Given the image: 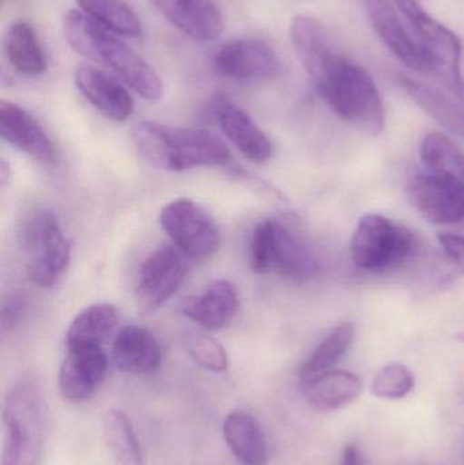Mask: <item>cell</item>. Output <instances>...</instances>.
<instances>
[{
  "label": "cell",
  "instance_id": "cell-33",
  "mask_svg": "<svg viewBox=\"0 0 464 465\" xmlns=\"http://www.w3.org/2000/svg\"><path fill=\"white\" fill-rule=\"evenodd\" d=\"M340 465H367L364 455L356 444H348L341 456Z\"/></svg>",
  "mask_w": 464,
  "mask_h": 465
},
{
  "label": "cell",
  "instance_id": "cell-22",
  "mask_svg": "<svg viewBox=\"0 0 464 465\" xmlns=\"http://www.w3.org/2000/svg\"><path fill=\"white\" fill-rule=\"evenodd\" d=\"M308 403L319 411H335L361 395V380L345 371H329L302 382Z\"/></svg>",
  "mask_w": 464,
  "mask_h": 465
},
{
  "label": "cell",
  "instance_id": "cell-32",
  "mask_svg": "<svg viewBox=\"0 0 464 465\" xmlns=\"http://www.w3.org/2000/svg\"><path fill=\"white\" fill-rule=\"evenodd\" d=\"M438 241L447 259L464 273V237L446 232L439 235Z\"/></svg>",
  "mask_w": 464,
  "mask_h": 465
},
{
  "label": "cell",
  "instance_id": "cell-30",
  "mask_svg": "<svg viewBox=\"0 0 464 465\" xmlns=\"http://www.w3.org/2000/svg\"><path fill=\"white\" fill-rule=\"evenodd\" d=\"M416 387L413 371L402 363H391L378 371L372 381V393L384 401H400Z\"/></svg>",
  "mask_w": 464,
  "mask_h": 465
},
{
  "label": "cell",
  "instance_id": "cell-12",
  "mask_svg": "<svg viewBox=\"0 0 464 465\" xmlns=\"http://www.w3.org/2000/svg\"><path fill=\"white\" fill-rule=\"evenodd\" d=\"M214 70L234 81H263L281 71L280 57L261 38H240L223 44L212 59Z\"/></svg>",
  "mask_w": 464,
  "mask_h": 465
},
{
  "label": "cell",
  "instance_id": "cell-35",
  "mask_svg": "<svg viewBox=\"0 0 464 465\" xmlns=\"http://www.w3.org/2000/svg\"><path fill=\"white\" fill-rule=\"evenodd\" d=\"M455 339L460 343H464V333H459V335L455 336Z\"/></svg>",
  "mask_w": 464,
  "mask_h": 465
},
{
  "label": "cell",
  "instance_id": "cell-11",
  "mask_svg": "<svg viewBox=\"0 0 464 465\" xmlns=\"http://www.w3.org/2000/svg\"><path fill=\"white\" fill-rule=\"evenodd\" d=\"M188 257L176 246L155 249L139 267L135 301L142 314L158 311L184 283Z\"/></svg>",
  "mask_w": 464,
  "mask_h": 465
},
{
  "label": "cell",
  "instance_id": "cell-21",
  "mask_svg": "<svg viewBox=\"0 0 464 465\" xmlns=\"http://www.w3.org/2000/svg\"><path fill=\"white\" fill-rule=\"evenodd\" d=\"M400 84L420 108L424 109L441 127L464 141V97L462 95H457V98L451 97L408 75H400Z\"/></svg>",
  "mask_w": 464,
  "mask_h": 465
},
{
  "label": "cell",
  "instance_id": "cell-1",
  "mask_svg": "<svg viewBox=\"0 0 464 465\" xmlns=\"http://www.w3.org/2000/svg\"><path fill=\"white\" fill-rule=\"evenodd\" d=\"M421 169L409 182L417 212L435 225L464 223V153L443 134L425 136Z\"/></svg>",
  "mask_w": 464,
  "mask_h": 465
},
{
  "label": "cell",
  "instance_id": "cell-25",
  "mask_svg": "<svg viewBox=\"0 0 464 465\" xmlns=\"http://www.w3.org/2000/svg\"><path fill=\"white\" fill-rule=\"evenodd\" d=\"M119 322L117 309L112 303L100 302L79 312L65 335L68 347H103Z\"/></svg>",
  "mask_w": 464,
  "mask_h": 465
},
{
  "label": "cell",
  "instance_id": "cell-17",
  "mask_svg": "<svg viewBox=\"0 0 464 465\" xmlns=\"http://www.w3.org/2000/svg\"><path fill=\"white\" fill-rule=\"evenodd\" d=\"M0 135L38 163H52L56 158L54 142L40 123L22 106L5 100L0 103Z\"/></svg>",
  "mask_w": 464,
  "mask_h": 465
},
{
  "label": "cell",
  "instance_id": "cell-15",
  "mask_svg": "<svg viewBox=\"0 0 464 465\" xmlns=\"http://www.w3.org/2000/svg\"><path fill=\"white\" fill-rule=\"evenodd\" d=\"M362 5L373 30L384 45L410 70L429 74V65L420 44L409 35L392 5L387 0H362Z\"/></svg>",
  "mask_w": 464,
  "mask_h": 465
},
{
  "label": "cell",
  "instance_id": "cell-26",
  "mask_svg": "<svg viewBox=\"0 0 464 465\" xmlns=\"http://www.w3.org/2000/svg\"><path fill=\"white\" fill-rule=\"evenodd\" d=\"M354 338H356V324L354 322H345L337 325L311 352L310 357L300 369L301 382L332 371V368L350 350Z\"/></svg>",
  "mask_w": 464,
  "mask_h": 465
},
{
  "label": "cell",
  "instance_id": "cell-8",
  "mask_svg": "<svg viewBox=\"0 0 464 465\" xmlns=\"http://www.w3.org/2000/svg\"><path fill=\"white\" fill-rule=\"evenodd\" d=\"M22 252L30 281L51 289L64 275L71 260V245L56 215L40 210L22 228Z\"/></svg>",
  "mask_w": 464,
  "mask_h": 465
},
{
  "label": "cell",
  "instance_id": "cell-18",
  "mask_svg": "<svg viewBox=\"0 0 464 465\" xmlns=\"http://www.w3.org/2000/svg\"><path fill=\"white\" fill-rule=\"evenodd\" d=\"M119 81L90 65H82L74 74L75 86L90 105L114 122H125L133 114V98Z\"/></svg>",
  "mask_w": 464,
  "mask_h": 465
},
{
  "label": "cell",
  "instance_id": "cell-14",
  "mask_svg": "<svg viewBox=\"0 0 464 465\" xmlns=\"http://www.w3.org/2000/svg\"><path fill=\"white\" fill-rule=\"evenodd\" d=\"M214 114L221 130L231 143L253 163L271 158L272 143L258 123L226 95L214 98Z\"/></svg>",
  "mask_w": 464,
  "mask_h": 465
},
{
  "label": "cell",
  "instance_id": "cell-34",
  "mask_svg": "<svg viewBox=\"0 0 464 465\" xmlns=\"http://www.w3.org/2000/svg\"><path fill=\"white\" fill-rule=\"evenodd\" d=\"M11 177V168L8 165L7 161L2 160V163H0V183H2L3 187L7 184L8 180Z\"/></svg>",
  "mask_w": 464,
  "mask_h": 465
},
{
  "label": "cell",
  "instance_id": "cell-29",
  "mask_svg": "<svg viewBox=\"0 0 464 465\" xmlns=\"http://www.w3.org/2000/svg\"><path fill=\"white\" fill-rule=\"evenodd\" d=\"M184 347L190 357L206 371L221 373L228 369V355L222 344L207 331H191L184 335Z\"/></svg>",
  "mask_w": 464,
  "mask_h": 465
},
{
  "label": "cell",
  "instance_id": "cell-9",
  "mask_svg": "<svg viewBox=\"0 0 464 465\" xmlns=\"http://www.w3.org/2000/svg\"><path fill=\"white\" fill-rule=\"evenodd\" d=\"M397 3L416 32L420 48L429 65V74H435L452 94H462V43L459 37L430 16L419 0H397Z\"/></svg>",
  "mask_w": 464,
  "mask_h": 465
},
{
  "label": "cell",
  "instance_id": "cell-4",
  "mask_svg": "<svg viewBox=\"0 0 464 465\" xmlns=\"http://www.w3.org/2000/svg\"><path fill=\"white\" fill-rule=\"evenodd\" d=\"M133 141L142 158L163 171L226 166L232 161L231 150L218 136L198 128L141 122L133 127Z\"/></svg>",
  "mask_w": 464,
  "mask_h": 465
},
{
  "label": "cell",
  "instance_id": "cell-13",
  "mask_svg": "<svg viewBox=\"0 0 464 465\" xmlns=\"http://www.w3.org/2000/svg\"><path fill=\"white\" fill-rule=\"evenodd\" d=\"M108 371V358L103 347H68L59 371V391L63 399L82 403L92 398Z\"/></svg>",
  "mask_w": 464,
  "mask_h": 465
},
{
  "label": "cell",
  "instance_id": "cell-23",
  "mask_svg": "<svg viewBox=\"0 0 464 465\" xmlns=\"http://www.w3.org/2000/svg\"><path fill=\"white\" fill-rule=\"evenodd\" d=\"M223 439L229 450L245 465H266V437L258 420L245 411H232L223 420Z\"/></svg>",
  "mask_w": 464,
  "mask_h": 465
},
{
  "label": "cell",
  "instance_id": "cell-10",
  "mask_svg": "<svg viewBox=\"0 0 464 465\" xmlns=\"http://www.w3.org/2000/svg\"><path fill=\"white\" fill-rule=\"evenodd\" d=\"M160 223L174 246L188 259H209L220 248L217 223L191 199H176L166 204L161 210Z\"/></svg>",
  "mask_w": 464,
  "mask_h": 465
},
{
  "label": "cell",
  "instance_id": "cell-6",
  "mask_svg": "<svg viewBox=\"0 0 464 465\" xmlns=\"http://www.w3.org/2000/svg\"><path fill=\"white\" fill-rule=\"evenodd\" d=\"M2 463L40 465L45 437V410L40 392L32 382L14 385L3 407Z\"/></svg>",
  "mask_w": 464,
  "mask_h": 465
},
{
  "label": "cell",
  "instance_id": "cell-19",
  "mask_svg": "<svg viewBox=\"0 0 464 465\" xmlns=\"http://www.w3.org/2000/svg\"><path fill=\"white\" fill-rule=\"evenodd\" d=\"M239 312V292L226 279L210 282L183 306V313L207 332L225 330Z\"/></svg>",
  "mask_w": 464,
  "mask_h": 465
},
{
  "label": "cell",
  "instance_id": "cell-24",
  "mask_svg": "<svg viewBox=\"0 0 464 465\" xmlns=\"http://www.w3.org/2000/svg\"><path fill=\"white\" fill-rule=\"evenodd\" d=\"M5 52L14 70L21 75H43L48 67L37 33L25 19H18L8 27L5 35Z\"/></svg>",
  "mask_w": 464,
  "mask_h": 465
},
{
  "label": "cell",
  "instance_id": "cell-27",
  "mask_svg": "<svg viewBox=\"0 0 464 465\" xmlns=\"http://www.w3.org/2000/svg\"><path fill=\"white\" fill-rule=\"evenodd\" d=\"M84 15L117 35L136 38L142 35L141 21L124 0H76Z\"/></svg>",
  "mask_w": 464,
  "mask_h": 465
},
{
  "label": "cell",
  "instance_id": "cell-3",
  "mask_svg": "<svg viewBox=\"0 0 464 465\" xmlns=\"http://www.w3.org/2000/svg\"><path fill=\"white\" fill-rule=\"evenodd\" d=\"M63 32L68 45L76 54L108 68L144 100L155 101L163 95V81L157 71L123 43L116 33L101 26L79 10L65 14Z\"/></svg>",
  "mask_w": 464,
  "mask_h": 465
},
{
  "label": "cell",
  "instance_id": "cell-7",
  "mask_svg": "<svg viewBox=\"0 0 464 465\" xmlns=\"http://www.w3.org/2000/svg\"><path fill=\"white\" fill-rule=\"evenodd\" d=\"M419 241L405 226L379 214H367L357 223L350 242L354 264L368 272H386L408 262Z\"/></svg>",
  "mask_w": 464,
  "mask_h": 465
},
{
  "label": "cell",
  "instance_id": "cell-16",
  "mask_svg": "<svg viewBox=\"0 0 464 465\" xmlns=\"http://www.w3.org/2000/svg\"><path fill=\"white\" fill-rule=\"evenodd\" d=\"M180 32L196 41H212L225 30V18L214 0H150Z\"/></svg>",
  "mask_w": 464,
  "mask_h": 465
},
{
  "label": "cell",
  "instance_id": "cell-31",
  "mask_svg": "<svg viewBox=\"0 0 464 465\" xmlns=\"http://www.w3.org/2000/svg\"><path fill=\"white\" fill-rule=\"evenodd\" d=\"M27 303L22 295H10L3 301L2 305V331L11 332L24 319L26 313Z\"/></svg>",
  "mask_w": 464,
  "mask_h": 465
},
{
  "label": "cell",
  "instance_id": "cell-28",
  "mask_svg": "<svg viewBox=\"0 0 464 465\" xmlns=\"http://www.w3.org/2000/svg\"><path fill=\"white\" fill-rule=\"evenodd\" d=\"M103 428L106 445L117 465H143L141 445L133 423L122 410L105 411Z\"/></svg>",
  "mask_w": 464,
  "mask_h": 465
},
{
  "label": "cell",
  "instance_id": "cell-2",
  "mask_svg": "<svg viewBox=\"0 0 464 465\" xmlns=\"http://www.w3.org/2000/svg\"><path fill=\"white\" fill-rule=\"evenodd\" d=\"M327 105L338 117L370 135L386 125V108L367 68L334 48L305 68Z\"/></svg>",
  "mask_w": 464,
  "mask_h": 465
},
{
  "label": "cell",
  "instance_id": "cell-5",
  "mask_svg": "<svg viewBox=\"0 0 464 465\" xmlns=\"http://www.w3.org/2000/svg\"><path fill=\"white\" fill-rule=\"evenodd\" d=\"M250 265L259 275L283 276L293 281L315 278L321 262L307 238L275 218L262 221L253 229Z\"/></svg>",
  "mask_w": 464,
  "mask_h": 465
},
{
  "label": "cell",
  "instance_id": "cell-20",
  "mask_svg": "<svg viewBox=\"0 0 464 465\" xmlns=\"http://www.w3.org/2000/svg\"><path fill=\"white\" fill-rule=\"evenodd\" d=\"M112 360L120 371L149 374L163 362V346L157 336L141 325L120 328L112 343Z\"/></svg>",
  "mask_w": 464,
  "mask_h": 465
}]
</instances>
